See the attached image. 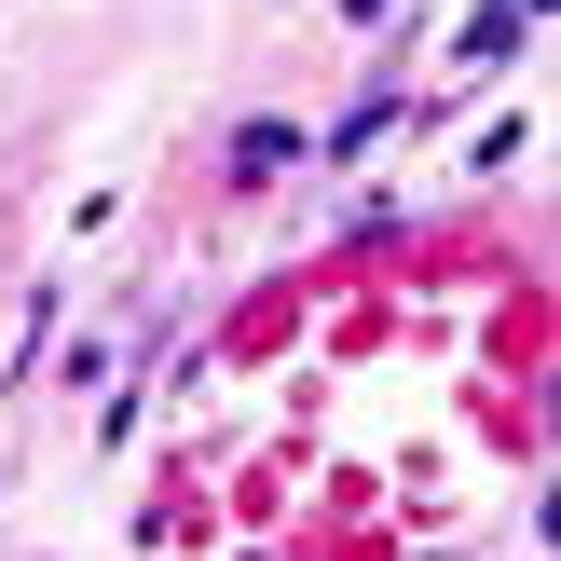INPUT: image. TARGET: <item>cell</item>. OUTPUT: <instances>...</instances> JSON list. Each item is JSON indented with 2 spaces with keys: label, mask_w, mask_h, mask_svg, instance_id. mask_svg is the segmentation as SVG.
I'll list each match as a JSON object with an SVG mask.
<instances>
[]
</instances>
